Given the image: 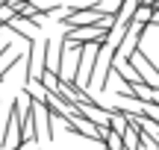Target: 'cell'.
<instances>
[{"label": "cell", "mask_w": 159, "mask_h": 150, "mask_svg": "<svg viewBox=\"0 0 159 150\" xmlns=\"http://www.w3.org/2000/svg\"><path fill=\"white\" fill-rule=\"evenodd\" d=\"M24 103H27V94L15 100L9 106V118H6V130L3 139H0V150H12L15 144H21V124H24Z\"/></svg>", "instance_id": "6da1fadb"}, {"label": "cell", "mask_w": 159, "mask_h": 150, "mask_svg": "<svg viewBox=\"0 0 159 150\" xmlns=\"http://www.w3.org/2000/svg\"><path fill=\"white\" fill-rule=\"evenodd\" d=\"M44 50H47V38L41 41H30V53H27V82H35L39 74L44 71Z\"/></svg>", "instance_id": "7a4b0ae2"}, {"label": "cell", "mask_w": 159, "mask_h": 150, "mask_svg": "<svg viewBox=\"0 0 159 150\" xmlns=\"http://www.w3.org/2000/svg\"><path fill=\"white\" fill-rule=\"evenodd\" d=\"M130 62H133V65L139 68V74H142L144 80L150 82V86H156V88H159V68H156L153 62H150V56H148V53L142 50V47H139V50H136V53L130 56Z\"/></svg>", "instance_id": "3957f363"}, {"label": "cell", "mask_w": 159, "mask_h": 150, "mask_svg": "<svg viewBox=\"0 0 159 150\" xmlns=\"http://www.w3.org/2000/svg\"><path fill=\"white\" fill-rule=\"evenodd\" d=\"M103 150H127L124 135L115 133V130H109V133H106V141H103Z\"/></svg>", "instance_id": "277c9868"}, {"label": "cell", "mask_w": 159, "mask_h": 150, "mask_svg": "<svg viewBox=\"0 0 159 150\" xmlns=\"http://www.w3.org/2000/svg\"><path fill=\"white\" fill-rule=\"evenodd\" d=\"M153 12H156V6H139V9H136V18H133V21L148 24V27H150V21H153Z\"/></svg>", "instance_id": "5b68a950"}, {"label": "cell", "mask_w": 159, "mask_h": 150, "mask_svg": "<svg viewBox=\"0 0 159 150\" xmlns=\"http://www.w3.org/2000/svg\"><path fill=\"white\" fill-rule=\"evenodd\" d=\"M144 115H150L153 121H159V100H156V97L144 100Z\"/></svg>", "instance_id": "8992f818"}, {"label": "cell", "mask_w": 159, "mask_h": 150, "mask_svg": "<svg viewBox=\"0 0 159 150\" xmlns=\"http://www.w3.org/2000/svg\"><path fill=\"white\" fill-rule=\"evenodd\" d=\"M15 15H18V12L12 9L9 3H3V6H0V21H3V24H9V21H12V18H15Z\"/></svg>", "instance_id": "52a82bcc"}, {"label": "cell", "mask_w": 159, "mask_h": 150, "mask_svg": "<svg viewBox=\"0 0 159 150\" xmlns=\"http://www.w3.org/2000/svg\"><path fill=\"white\" fill-rule=\"evenodd\" d=\"M150 27H159V9L153 12V21H150Z\"/></svg>", "instance_id": "ba28073f"}, {"label": "cell", "mask_w": 159, "mask_h": 150, "mask_svg": "<svg viewBox=\"0 0 159 150\" xmlns=\"http://www.w3.org/2000/svg\"><path fill=\"white\" fill-rule=\"evenodd\" d=\"M3 3H9V0H0V6H3Z\"/></svg>", "instance_id": "9c48e42d"}]
</instances>
